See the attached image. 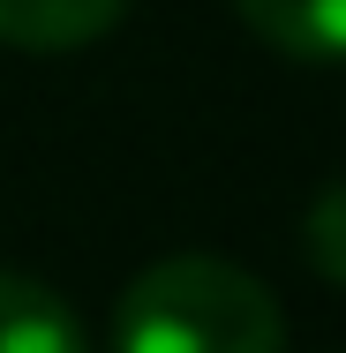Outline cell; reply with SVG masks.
I'll return each mask as SVG.
<instances>
[{
	"mask_svg": "<svg viewBox=\"0 0 346 353\" xmlns=\"http://www.w3.org/2000/svg\"><path fill=\"white\" fill-rule=\"evenodd\" d=\"M0 353H90L75 308L30 271H0Z\"/></svg>",
	"mask_w": 346,
	"mask_h": 353,
	"instance_id": "cell-3",
	"label": "cell"
},
{
	"mask_svg": "<svg viewBox=\"0 0 346 353\" xmlns=\"http://www.w3.org/2000/svg\"><path fill=\"white\" fill-rule=\"evenodd\" d=\"M113 353H286L271 285L226 256H158L113 308Z\"/></svg>",
	"mask_w": 346,
	"mask_h": 353,
	"instance_id": "cell-1",
	"label": "cell"
},
{
	"mask_svg": "<svg viewBox=\"0 0 346 353\" xmlns=\"http://www.w3.org/2000/svg\"><path fill=\"white\" fill-rule=\"evenodd\" d=\"M301 248H309V263H316V279L346 285V181H331L309 218H301Z\"/></svg>",
	"mask_w": 346,
	"mask_h": 353,
	"instance_id": "cell-5",
	"label": "cell"
},
{
	"mask_svg": "<svg viewBox=\"0 0 346 353\" xmlns=\"http://www.w3.org/2000/svg\"><path fill=\"white\" fill-rule=\"evenodd\" d=\"M128 15V0H0V46L23 53H75L106 38Z\"/></svg>",
	"mask_w": 346,
	"mask_h": 353,
	"instance_id": "cell-2",
	"label": "cell"
},
{
	"mask_svg": "<svg viewBox=\"0 0 346 353\" xmlns=\"http://www.w3.org/2000/svg\"><path fill=\"white\" fill-rule=\"evenodd\" d=\"M241 23L294 61H346V0H233Z\"/></svg>",
	"mask_w": 346,
	"mask_h": 353,
	"instance_id": "cell-4",
	"label": "cell"
}]
</instances>
